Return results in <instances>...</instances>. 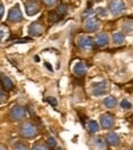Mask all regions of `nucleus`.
Segmentation results:
<instances>
[{"mask_svg":"<svg viewBox=\"0 0 133 150\" xmlns=\"http://www.w3.org/2000/svg\"><path fill=\"white\" fill-rule=\"evenodd\" d=\"M120 105H121V108L125 109V110H129V109H132V104H131L128 100H122V101L120 103Z\"/></svg>","mask_w":133,"mask_h":150,"instance_id":"nucleus-24","label":"nucleus"},{"mask_svg":"<svg viewBox=\"0 0 133 150\" xmlns=\"http://www.w3.org/2000/svg\"><path fill=\"white\" fill-rule=\"evenodd\" d=\"M44 65H45V66H47V69H48V70H50V71H53V67H51V66H50V65H49L48 62H44Z\"/></svg>","mask_w":133,"mask_h":150,"instance_id":"nucleus-33","label":"nucleus"},{"mask_svg":"<svg viewBox=\"0 0 133 150\" xmlns=\"http://www.w3.org/2000/svg\"><path fill=\"white\" fill-rule=\"evenodd\" d=\"M92 13H93V10H92V9H88V10H86V12L83 13V17L87 18V17L89 16V15H92Z\"/></svg>","mask_w":133,"mask_h":150,"instance_id":"nucleus-31","label":"nucleus"},{"mask_svg":"<svg viewBox=\"0 0 133 150\" xmlns=\"http://www.w3.org/2000/svg\"><path fill=\"white\" fill-rule=\"evenodd\" d=\"M87 70H88V66L86 62H77L75 66H73V73L76 74L77 77H83L86 76L87 73Z\"/></svg>","mask_w":133,"mask_h":150,"instance_id":"nucleus-11","label":"nucleus"},{"mask_svg":"<svg viewBox=\"0 0 133 150\" xmlns=\"http://www.w3.org/2000/svg\"><path fill=\"white\" fill-rule=\"evenodd\" d=\"M132 3H133V0H132Z\"/></svg>","mask_w":133,"mask_h":150,"instance_id":"nucleus-38","label":"nucleus"},{"mask_svg":"<svg viewBox=\"0 0 133 150\" xmlns=\"http://www.w3.org/2000/svg\"><path fill=\"white\" fill-rule=\"evenodd\" d=\"M87 129L91 133H95V132H98L99 126L95 121H88L87 122Z\"/></svg>","mask_w":133,"mask_h":150,"instance_id":"nucleus-18","label":"nucleus"},{"mask_svg":"<svg viewBox=\"0 0 133 150\" xmlns=\"http://www.w3.org/2000/svg\"><path fill=\"white\" fill-rule=\"evenodd\" d=\"M13 150H29V148L25 142H17V143L13 145Z\"/></svg>","mask_w":133,"mask_h":150,"instance_id":"nucleus-21","label":"nucleus"},{"mask_svg":"<svg viewBox=\"0 0 133 150\" xmlns=\"http://www.w3.org/2000/svg\"><path fill=\"white\" fill-rule=\"evenodd\" d=\"M84 27H86V31H88V32H97L99 29V27H100V23H99L98 18L89 17V18L86 20Z\"/></svg>","mask_w":133,"mask_h":150,"instance_id":"nucleus-9","label":"nucleus"},{"mask_svg":"<svg viewBox=\"0 0 133 150\" xmlns=\"http://www.w3.org/2000/svg\"><path fill=\"white\" fill-rule=\"evenodd\" d=\"M109 91V84L106 81H100V82H95L92 84V93L95 96H100L103 94H106Z\"/></svg>","mask_w":133,"mask_h":150,"instance_id":"nucleus-2","label":"nucleus"},{"mask_svg":"<svg viewBox=\"0 0 133 150\" xmlns=\"http://www.w3.org/2000/svg\"><path fill=\"white\" fill-rule=\"evenodd\" d=\"M104 105L108 109H112L117 105V100H116V98H114V96H108V98L104 99Z\"/></svg>","mask_w":133,"mask_h":150,"instance_id":"nucleus-17","label":"nucleus"},{"mask_svg":"<svg viewBox=\"0 0 133 150\" xmlns=\"http://www.w3.org/2000/svg\"><path fill=\"white\" fill-rule=\"evenodd\" d=\"M77 45L83 49V50H88V49H92L93 47V39L88 35H79L77 38Z\"/></svg>","mask_w":133,"mask_h":150,"instance_id":"nucleus-7","label":"nucleus"},{"mask_svg":"<svg viewBox=\"0 0 133 150\" xmlns=\"http://www.w3.org/2000/svg\"><path fill=\"white\" fill-rule=\"evenodd\" d=\"M109 10L111 11L112 15L117 16V15L122 13L126 10V4H125L123 0H111L109 3Z\"/></svg>","mask_w":133,"mask_h":150,"instance_id":"nucleus-3","label":"nucleus"},{"mask_svg":"<svg viewBox=\"0 0 133 150\" xmlns=\"http://www.w3.org/2000/svg\"><path fill=\"white\" fill-rule=\"evenodd\" d=\"M32 150H49V146L43 143H37L35 145H33Z\"/></svg>","mask_w":133,"mask_h":150,"instance_id":"nucleus-23","label":"nucleus"},{"mask_svg":"<svg viewBox=\"0 0 133 150\" xmlns=\"http://www.w3.org/2000/svg\"><path fill=\"white\" fill-rule=\"evenodd\" d=\"M6 34V31H5V27H0V40H1Z\"/></svg>","mask_w":133,"mask_h":150,"instance_id":"nucleus-30","label":"nucleus"},{"mask_svg":"<svg viewBox=\"0 0 133 150\" xmlns=\"http://www.w3.org/2000/svg\"><path fill=\"white\" fill-rule=\"evenodd\" d=\"M20 134H21L22 138L33 139L39 134V131H38V127H37L33 122L26 121L20 126Z\"/></svg>","mask_w":133,"mask_h":150,"instance_id":"nucleus-1","label":"nucleus"},{"mask_svg":"<svg viewBox=\"0 0 133 150\" xmlns=\"http://www.w3.org/2000/svg\"><path fill=\"white\" fill-rule=\"evenodd\" d=\"M28 33L32 37H40L44 33V27L38 23V22H33V23L28 27Z\"/></svg>","mask_w":133,"mask_h":150,"instance_id":"nucleus-10","label":"nucleus"},{"mask_svg":"<svg viewBox=\"0 0 133 150\" xmlns=\"http://www.w3.org/2000/svg\"><path fill=\"white\" fill-rule=\"evenodd\" d=\"M100 125L103 128H111V127L114 126V117L110 115V114H104V115H101L100 117Z\"/></svg>","mask_w":133,"mask_h":150,"instance_id":"nucleus-12","label":"nucleus"},{"mask_svg":"<svg viewBox=\"0 0 133 150\" xmlns=\"http://www.w3.org/2000/svg\"><path fill=\"white\" fill-rule=\"evenodd\" d=\"M0 150H7V146L5 144H0Z\"/></svg>","mask_w":133,"mask_h":150,"instance_id":"nucleus-34","label":"nucleus"},{"mask_svg":"<svg viewBox=\"0 0 133 150\" xmlns=\"http://www.w3.org/2000/svg\"><path fill=\"white\" fill-rule=\"evenodd\" d=\"M132 29H133V23H131V22H126V23H123L122 31H123L125 33H129Z\"/></svg>","mask_w":133,"mask_h":150,"instance_id":"nucleus-22","label":"nucleus"},{"mask_svg":"<svg viewBox=\"0 0 133 150\" xmlns=\"http://www.w3.org/2000/svg\"><path fill=\"white\" fill-rule=\"evenodd\" d=\"M131 83H133V81H131Z\"/></svg>","mask_w":133,"mask_h":150,"instance_id":"nucleus-37","label":"nucleus"},{"mask_svg":"<svg viewBox=\"0 0 133 150\" xmlns=\"http://www.w3.org/2000/svg\"><path fill=\"white\" fill-rule=\"evenodd\" d=\"M10 117L13 121H21L26 117V109L21 105H15L10 110Z\"/></svg>","mask_w":133,"mask_h":150,"instance_id":"nucleus-4","label":"nucleus"},{"mask_svg":"<svg viewBox=\"0 0 133 150\" xmlns=\"http://www.w3.org/2000/svg\"><path fill=\"white\" fill-rule=\"evenodd\" d=\"M112 40L114 43L116 44V45H120V44H123L125 40H126V38H125V34L121 33V32H117L112 35Z\"/></svg>","mask_w":133,"mask_h":150,"instance_id":"nucleus-16","label":"nucleus"},{"mask_svg":"<svg viewBox=\"0 0 133 150\" xmlns=\"http://www.w3.org/2000/svg\"><path fill=\"white\" fill-rule=\"evenodd\" d=\"M26 6V12L28 16H34L35 13L40 11V3L38 0H27L25 3Z\"/></svg>","mask_w":133,"mask_h":150,"instance_id":"nucleus-5","label":"nucleus"},{"mask_svg":"<svg viewBox=\"0 0 133 150\" xmlns=\"http://www.w3.org/2000/svg\"><path fill=\"white\" fill-rule=\"evenodd\" d=\"M3 16H4V6L0 4V20L3 18Z\"/></svg>","mask_w":133,"mask_h":150,"instance_id":"nucleus-32","label":"nucleus"},{"mask_svg":"<svg viewBox=\"0 0 133 150\" xmlns=\"http://www.w3.org/2000/svg\"><path fill=\"white\" fill-rule=\"evenodd\" d=\"M0 83H1V86L4 87V89L5 91H12L13 89V83H12V81L7 77V76H5V74H0Z\"/></svg>","mask_w":133,"mask_h":150,"instance_id":"nucleus-14","label":"nucleus"},{"mask_svg":"<svg viewBox=\"0 0 133 150\" xmlns=\"http://www.w3.org/2000/svg\"><path fill=\"white\" fill-rule=\"evenodd\" d=\"M5 100H6V95H5V93L3 92V89H0V104L5 103Z\"/></svg>","mask_w":133,"mask_h":150,"instance_id":"nucleus-29","label":"nucleus"},{"mask_svg":"<svg viewBox=\"0 0 133 150\" xmlns=\"http://www.w3.org/2000/svg\"><path fill=\"white\" fill-rule=\"evenodd\" d=\"M109 43V37L106 33H99L94 39V44L99 48H103V47H106Z\"/></svg>","mask_w":133,"mask_h":150,"instance_id":"nucleus-13","label":"nucleus"},{"mask_svg":"<svg viewBox=\"0 0 133 150\" xmlns=\"http://www.w3.org/2000/svg\"><path fill=\"white\" fill-rule=\"evenodd\" d=\"M60 20H61V17L56 13V11H50L49 12V21L51 22V23H56V22L60 21Z\"/></svg>","mask_w":133,"mask_h":150,"instance_id":"nucleus-20","label":"nucleus"},{"mask_svg":"<svg viewBox=\"0 0 133 150\" xmlns=\"http://www.w3.org/2000/svg\"><path fill=\"white\" fill-rule=\"evenodd\" d=\"M56 13L60 17H64L65 15L67 13V5H66V4H60V6H59L57 10H56Z\"/></svg>","mask_w":133,"mask_h":150,"instance_id":"nucleus-19","label":"nucleus"},{"mask_svg":"<svg viewBox=\"0 0 133 150\" xmlns=\"http://www.w3.org/2000/svg\"><path fill=\"white\" fill-rule=\"evenodd\" d=\"M43 1H44V4L48 5V6H54V5L57 4L59 0H43Z\"/></svg>","mask_w":133,"mask_h":150,"instance_id":"nucleus-28","label":"nucleus"},{"mask_svg":"<svg viewBox=\"0 0 133 150\" xmlns=\"http://www.w3.org/2000/svg\"><path fill=\"white\" fill-rule=\"evenodd\" d=\"M56 150H62V149H61V148H57V149H56Z\"/></svg>","mask_w":133,"mask_h":150,"instance_id":"nucleus-36","label":"nucleus"},{"mask_svg":"<svg viewBox=\"0 0 133 150\" xmlns=\"http://www.w3.org/2000/svg\"><path fill=\"white\" fill-rule=\"evenodd\" d=\"M95 12L98 13V16H100V17H105L106 16V10L104 9V7H98L97 10H95Z\"/></svg>","mask_w":133,"mask_h":150,"instance_id":"nucleus-26","label":"nucleus"},{"mask_svg":"<svg viewBox=\"0 0 133 150\" xmlns=\"http://www.w3.org/2000/svg\"><path fill=\"white\" fill-rule=\"evenodd\" d=\"M47 101L50 105H53V106H57V100L55 98H53V96H49V98H47Z\"/></svg>","mask_w":133,"mask_h":150,"instance_id":"nucleus-27","label":"nucleus"},{"mask_svg":"<svg viewBox=\"0 0 133 150\" xmlns=\"http://www.w3.org/2000/svg\"><path fill=\"white\" fill-rule=\"evenodd\" d=\"M34 60H35L37 62H38V61H39V56H38V55H35V56H34Z\"/></svg>","mask_w":133,"mask_h":150,"instance_id":"nucleus-35","label":"nucleus"},{"mask_svg":"<svg viewBox=\"0 0 133 150\" xmlns=\"http://www.w3.org/2000/svg\"><path fill=\"white\" fill-rule=\"evenodd\" d=\"M7 20L10 22H20L22 21V12L20 10V6L18 5H15L13 7H11L9 15H7Z\"/></svg>","mask_w":133,"mask_h":150,"instance_id":"nucleus-6","label":"nucleus"},{"mask_svg":"<svg viewBox=\"0 0 133 150\" xmlns=\"http://www.w3.org/2000/svg\"><path fill=\"white\" fill-rule=\"evenodd\" d=\"M91 145L93 150H108V143L104 138L101 137H95L92 139Z\"/></svg>","mask_w":133,"mask_h":150,"instance_id":"nucleus-8","label":"nucleus"},{"mask_svg":"<svg viewBox=\"0 0 133 150\" xmlns=\"http://www.w3.org/2000/svg\"><path fill=\"white\" fill-rule=\"evenodd\" d=\"M47 145H48L49 148H55V146H56V140H55V138H54V137H49V138L47 139Z\"/></svg>","mask_w":133,"mask_h":150,"instance_id":"nucleus-25","label":"nucleus"},{"mask_svg":"<svg viewBox=\"0 0 133 150\" xmlns=\"http://www.w3.org/2000/svg\"><path fill=\"white\" fill-rule=\"evenodd\" d=\"M106 143L110 144V145H112V146L119 145L120 144V137L117 136L116 133H114V132L109 133L108 136H106Z\"/></svg>","mask_w":133,"mask_h":150,"instance_id":"nucleus-15","label":"nucleus"}]
</instances>
